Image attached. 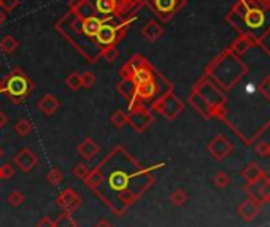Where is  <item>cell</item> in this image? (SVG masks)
<instances>
[{"label": "cell", "mask_w": 270, "mask_h": 227, "mask_svg": "<svg viewBox=\"0 0 270 227\" xmlns=\"http://www.w3.org/2000/svg\"><path fill=\"white\" fill-rule=\"evenodd\" d=\"M54 227H76V222L70 213H62L59 218L54 219Z\"/></svg>", "instance_id": "cell-24"}, {"label": "cell", "mask_w": 270, "mask_h": 227, "mask_svg": "<svg viewBox=\"0 0 270 227\" xmlns=\"http://www.w3.org/2000/svg\"><path fill=\"white\" fill-rule=\"evenodd\" d=\"M254 45H258V43H256V40H254L251 35H248V34H240V35L234 40V42L230 43L229 51L234 52L237 58H240V56L245 54V52H247L251 46H254Z\"/></svg>", "instance_id": "cell-11"}, {"label": "cell", "mask_w": 270, "mask_h": 227, "mask_svg": "<svg viewBox=\"0 0 270 227\" xmlns=\"http://www.w3.org/2000/svg\"><path fill=\"white\" fill-rule=\"evenodd\" d=\"M73 175L76 177V178H80V180H86V177L89 175V172H91V168H89L86 164H83V162H78L75 167H73Z\"/></svg>", "instance_id": "cell-27"}, {"label": "cell", "mask_w": 270, "mask_h": 227, "mask_svg": "<svg viewBox=\"0 0 270 227\" xmlns=\"http://www.w3.org/2000/svg\"><path fill=\"white\" fill-rule=\"evenodd\" d=\"M123 0H96V11L100 15H113V13L123 11L121 10Z\"/></svg>", "instance_id": "cell-16"}, {"label": "cell", "mask_w": 270, "mask_h": 227, "mask_svg": "<svg viewBox=\"0 0 270 227\" xmlns=\"http://www.w3.org/2000/svg\"><path fill=\"white\" fill-rule=\"evenodd\" d=\"M264 2H265V4H268V5H270V0H264Z\"/></svg>", "instance_id": "cell-41"}, {"label": "cell", "mask_w": 270, "mask_h": 227, "mask_svg": "<svg viewBox=\"0 0 270 227\" xmlns=\"http://www.w3.org/2000/svg\"><path fill=\"white\" fill-rule=\"evenodd\" d=\"M34 83L21 69L10 72L2 81H0V94H5L13 103H22L31 96Z\"/></svg>", "instance_id": "cell-2"}, {"label": "cell", "mask_w": 270, "mask_h": 227, "mask_svg": "<svg viewBox=\"0 0 270 227\" xmlns=\"http://www.w3.org/2000/svg\"><path fill=\"white\" fill-rule=\"evenodd\" d=\"M18 46H19L18 40L13 35H5L0 40V49H2L5 54H13V52L18 49Z\"/></svg>", "instance_id": "cell-20"}, {"label": "cell", "mask_w": 270, "mask_h": 227, "mask_svg": "<svg viewBox=\"0 0 270 227\" xmlns=\"http://www.w3.org/2000/svg\"><path fill=\"white\" fill-rule=\"evenodd\" d=\"M76 151H78V154L86 159V161H91L93 157H96L100 151L99 145L93 140V138H84L78 146H76Z\"/></svg>", "instance_id": "cell-13"}, {"label": "cell", "mask_w": 270, "mask_h": 227, "mask_svg": "<svg viewBox=\"0 0 270 227\" xmlns=\"http://www.w3.org/2000/svg\"><path fill=\"white\" fill-rule=\"evenodd\" d=\"M153 78H154V72H153V69H151L149 64L141 65L140 69H137V70L131 75V79L135 83V86L143 84V83L149 81V79H153Z\"/></svg>", "instance_id": "cell-18"}, {"label": "cell", "mask_w": 270, "mask_h": 227, "mask_svg": "<svg viewBox=\"0 0 270 227\" xmlns=\"http://www.w3.org/2000/svg\"><path fill=\"white\" fill-rule=\"evenodd\" d=\"M145 64H148V61L141 56V54H135V56H132V59L127 62V64H124V67L121 69V72H119V75L123 76V78H131V75L137 70V69H140L141 65H145Z\"/></svg>", "instance_id": "cell-17"}, {"label": "cell", "mask_w": 270, "mask_h": 227, "mask_svg": "<svg viewBox=\"0 0 270 227\" xmlns=\"http://www.w3.org/2000/svg\"><path fill=\"white\" fill-rule=\"evenodd\" d=\"M81 84L86 89H91L96 84V75L93 72H89V70L84 72V73H81Z\"/></svg>", "instance_id": "cell-30"}, {"label": "cell", "mask_w": 270, "mask_h": 227, "mask_svg": "<svg viewBox=\"0 0 270 227\" xmlns=\"http://www.w3.org/2000/svg\"><path fill=\"white\" fill-rule=\"evenodd\" d=\"M94 227H113L108 221H105V219H102V221H99Z\"/></svg>", "instance_id": "cell-38"}, {"label": "cell", "mask_w": 270, "mask_h": 227, "mask_svg": "<svg viewBox=\"0 0 270 227\" xmlns=\"http://www.w3.org/2000/svg\"><path fill=\"white\" fill-rule=\"evenodd\" d=\"M229 183V178L227 175H224V173H218V175L215 177V184L220 186V188H223V186H226Z\"/></svg>", "instance_id": "cell-34"}, {"label": "cell", "mask_w": 270, "mask_h": 227, "mask_svg": "<svg viewBox=\"0 0 270 227\" xmlns=\"http://www.w3.org/2000/svg\"><path fill=\"white\" fill-rule=\"evenodd\" d=\"M24 194L21 192V191H18V189H15V191H11L10 194H8V197H7V202L11 205V207H15V208H18V207H21L22 204H24Z\"/></svg>", "instance_id": "cell-26"}, {"label": "cell", "mask_w": 270, "mask_h": 227, "mask_svg": "<svg viewBox=\"0 0 270 227\" xmlns=\"http://www.w3.org/2000/svg\"><path fill=\"white\" fill-rule=\"evenodd\" d=\"M153 11L162 21H170L186 5V0H149Z\"/></svg>", "instance_id": "cell-5"}, {"label": "cell", "mask_w": 270, "mask_h": 227, "mask_svg": "<svg viewBox=\"0 0 270 227\" xmlns=\"http://www.w3.org/2000/svg\"><path fill=\"white\" fill-rule=\"evenodd\" d=\"M5 19H7V13L0 8V27H2V24L5 22Z\"/></svg>", "instance_id": "cell-39"}, {"label": "cell", "mask_w": 270, "mask_h": 227, "mask_svg": "<svg viewBox=\"0 0 270 227\" xmlns=\"http://www.w3.org/2000/svg\"><path fill=\"white\" fill-rule=\"evenodd\" d=\"M141 35H143L148 42H158V40L164 35V29L159 22L148 21L143 27H141Z\"/></svg>", "instance_id": "cell-15"}, {"label": "cell", "mask_w": 270, "mask_h": 227, "mask_svg": "<svg viewBox=\"0 0 270 227\" xmlns=\"http://www.w3.org/2000/svg\"><path fill=\"white\" fill-rule=\"evenodd\" d=\"M66 84L70 91H78L83 88L81 84V73L78 72H72L67 78H66Z\"/></svg>", "instance_id": "cell-22"}, {"label": "cell", "mask_w": 270, "mask_h": 227, "mask_svg": "<svg viewBox=\"0 0 270 227\" xmlns=\"http://www.w3.org/2000/svg\"><path fill=\"white\" fill-rule=\"evenodd\" d=\"M2 156H4V150H2V148H0V157H2Z\"/></svg>", "instance_id": "cell-40"}, {"label": "cell", "mask_w": 270, "mask_h": 227, "mask_svg": "<svg viewBox=\"0 0 270 227\" xmlns=\"http://www.w3.org/2000/svg\"><path fill=\"white\" fill-rule=\"evenodd\" d=\"M247 67L243 65L240 58L234 52H230L229 48L224 49L208 67V73L220 83L224 89H230L238 79L247 73Z\"/></svg>", "instance_id": "cell-1"}, {"label": "cell", "mask_w": 270, "mask_h": 227, "mask_svg": "<svg viewBox=\"0 0 270 227\" xmlns=\"http://www.w3.org/2000/svg\"><path fill=\"white\" fill-rule=\"evenodd\" d=\"M37 227H54V221L49 216H43L40 221L37 222Z\"/></svg>", "instance_id": "cell-35"}, {"label": "cell", "mask_w": 270, "mask_h": 227, "mask_svg": "<svg viewBox=\"0 0 270 227\" xmlns=\"http://www.w3.org/2000/svg\"><path fill=\"white\" fill-rule=\"evenodd\" d=\"M32 130H34L32 123L29 121V119H25V118L19 119V121L15 124V132L18 133L19 137H27V135H31Z\"/></svg>", "instance_id": "cell-21"}, {"label": "cell", "mask_w": 270, "mask_h": 227, "mask_svg": "<svg viewBox=\"0 0 270 227\" xmlns=\"http://www.w3.org/2000/svg\"><path fill=\"white\" fill-rule=\"evenodd\" d=\"M245 175L248 177V180H258V178H261L262 172H261V168L256 165V164H251V165L245 170Z\"/></svg>", "instance_id": "cell-32"}, {"label": "cell", "mask_w": 270, "mask_h": 227, "mask_svg": "<svg viewBox=\"0 0 270 227\" xmlns=\"http://www.w3.org/2000/svg\"><path fill=\"white\" fill-rule=\"evenodd\" d=\"M110 123H111V126H114L116 129H123L127 124V115L124 111H121V110H116L114 113H111Z\"/></svg>", "instance_id": "cell-23"}, {"label": "cell", "mask_w": 270, "mask_h": 227, "mask_svg": "<svg viewBox=\"0 0 270 227\" xmlns=\"http://www.w3.org/2000/svg\"><path fill=\"white\" fill-rule=\"evenodd\" d=\"M185 105L183 102L179 100L175 94H172V92H165V94L156 100L153 105H151V110L153 111H158L161 113L165 119H169V121H172V119H175L179 113L183 111Z\"/></svg>", "instance_id": "cell-4"}, {"label": "cell", "mask_w": 270, "mask_h": 227, "mask_svg": "<svg viewBox=\"0 0 270 227\" xmlns=\"http://www.w3.org/2000/svg\"><path fill=\"white\" fill-rule=\"evenodd\" d=\"M153 121H154V115L151 113V110H146L145 106L132 108L129 115H127V124H129L135 132L146 130Z\"/></svg>", "instance_id": "cell-6"}, {"label": "cell", "mask_w": 270, "mask_h": 227, "mask_svg": "<svg viewBox=\"0 0 270 227\" xmlns=\"http://www.w3.org/2000/svg\"><path fill=\"white\" fill-rule=\"evenodd\" d=\"M102 24H104V21H102L100 18H97L96 15H89L83 19L81 22V29H83V34L89 38H94L96 34L99 32V29L102 27Z\"/></svg>", "instance_id": "cell-14"}, {"label": "cell", "mask_w": 270, "mask_h": 227, "mask_svg": "<svg viewBox=\"0 0 270 227\" xmlns=\"http://www.w3.org/2000/svg\"><path fill=\"white\" fill-rule=\"evenodd\" d=\"M118 48L116 46H107V48H104V51H102V56H104V59L107 61V62H113V61H116L118 59Z\"/></svg>", "instance_id": "cell-29"}, {"label": "cell", "mask_w": 270, "mask_h": 227, "mask_svg": "<svg viewBox=\"0 0 270 227\" xmlns=\"http://www.w3.org/2000/svg\"><path fill=\"white\" fill-rule=\"evenodd\" d=\"M19 0H0V8H2L5 13L13 11L15 8H18Z\"/></svg>", "instance_id": "cell-33"}, {"label": "cell", "mask_w": 270, "mask_h": 227, "mask_svg": "<svg viewBox=\"0 0 270 227\" xmlns=\"http://www.w3.org/2000/svg\"><path fill=\"white\" fill-rule=\"evenodd\" d=\"M38 110H40L45 116H53L57 110H59V106H61V102L56 96L53 94H46L42 97V100L38 102Z\"/></svg>", "instance_id": "cell-12"}, {"label": "cell", "mask_w": 270, "mask_h": 227, "mask_svg": "<svg viewBox=\"0 0 270 227\" xmlns=\"http://www.w3.org/2000/svg\"><path fill=\"white\" fill-rule=\"evenodd\" d=\"M56 204L64 213H70V215H73V213L81 207V197L75 192L73 188H67L57 195Z\"/></svg>", "instance_id": "cell-8"}, {"label": "cell", "mask_w": 270, "mask_h": 227, "mask_svg": "<svg viewBox=\"0 0 270 227\" xmlns=\"http://www.w3.org/2000/svg\"><path fill=\"white\" fill-rule=\"evenodd\" d=\"M123 37H124V31H119L118 27H114V25L104 22L94 38L99 46L107 48V46H113L114 43H118Z\"/></svg>", "instance_id": "cell-7"}, {"label": "cell", "mask_w": 270, "mask_h": 227, "mask_svg": "<svg viewBox=\"0 0 270 227\" xmlns=\"http://www.w3.org/2000/svg\"><path fill=\"white\" fill-rule=\"evenodd\" d=\"M267 11L268 10H265L259 5L248 7V10L245 11V15L242 16V21H240V34H248L254 38L256 31L262 29L265 25V22H267V16H265Z\"/></svg>", "instance_id": "cell-3"}, {"label": "cell", "mask_w": 270, "mask_h": 227, "mask_svg": "<svg viewBox=\"0 0 270 227\" xmlns=\"http://www.w3.org/2000/svg\"><path fill=\"white\" fill-rule=\"evenodd\" d=\"M208 151L215 159H224L230 151H232V145L229 143V140L223 135L215 137L210 143H208Z\"/></svg>", "instance_id": "cell-10"}, {"label": "cell", "mask_w": 270, "mask_h": 227, "mask_svg": "<svg viewBox=\"0 0 270 227\" xmlns=\"http://www.w3.org/2000/svg\"><path fill=\"white\" fill-rule=\"evenodd\" d=\"M135 83L132 81L131 78H123L121 81H119V84L116 86V89H118V92L123 96V97H126L127 100H132L134 99V96H135Z\"/></svg>", "instance_id": "cell-19"}, {"label": "cell", "mask_w": 270, "mask_h": 227, "mask_svg": "<svg viewBox=\"0 0 270 227\" xmlns=\"http://www.w3.org/2000/svg\"><path fill=\"white\" fill-rule=\"evenodd\" d=\"M188 200V194L183 189H176L170 194V202L173 205H183Z\"/></svg>", "instance_id": "cell-28"}, {"label": "cell", "mask_w": 270, "mask_h": 227, "mask_svg": "<svg viewBox=\"0 0 270 227\" xmlns=\"http://www.w3.org/2000/svg\"><path fill=\"white\" fill-rule=\"evenodd\" d=\"M258 153H259L261 156H267V154H270V146L265 145V143H261V145L258 146Z\"/></svg>", "instance_id": "cell-36"}, {"label": "cell", "mask_w": 270, "mask_h": 227, "mask_svg": "<svg viewBox=\"0 0 270 227\" xmlns=\"http://www.w3.org/2000/svg\"><path fill=\"white\" fill-rule=\"evenodd\" d=\"M13 161H15V164L24 172V173H29L37 164H38V157L37 154L29 150V148H22L21 151H18V154L13 157Z\"/></svg>", "instance_id": "cell-9"}, {"label": "cell", "mask_w": 270, "mask_h": 227, "mask_svg": "<svg viewBox=\"0 0 270 227\" xmlns=\"http://www.w3.org/2000/svg\"><path fill=\"white\" fill-rule=\"evenodd\" d=\"M7 123H8V116L0 110V129H4L7 126Z\"/></svg>", "instance_id": "cell-37"}, {"label": "cell", "mask_w": 270, "mask_h": 227, "mask_svg": "<svg viewBox=\"0 0 270 227\" xmlns=\"http://www.w3.org/2000/svg\"><path fill=\"white\" fill-rule=\"evenodd\" d=\"M15 177V167L11 164H4L0 165V178L2 180H11Z\"/></svg>", "instance_id": "cell-31"}, {"label": "cell", "mask_w": 270, "mask_h": 227, "mask_svg": "<svg viewBox=\"0 0 270 227\" xmlns=\"http://www.w3.org/2000/svg\"><path fill=\"white\" fill-rule=\"evenodd\" d=\"M46 180L51 186H59L64 181V173L61 168H51L46 175Z\"/></svg>", "instance_id": "cell-25"}]
</instances>
